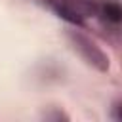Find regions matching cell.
<instances>
[{
    "label": "cell",
    "instance_id": "2",
    "mask_svg": "<svg viewBox=\"0 0 122 122\" xmlns=\"http://www.w3.org/2000/svg\"><path fill=\"white\" fill-rule=\"evenodd\" d=\"M61 19L82 25L84 19L97 15V0H44Z\"/></svg>",
    "mask_w": 122,
    "mask_h": 122
},
{
    "label": "cell",
    "instance_id": "1",
    "mask_svg": "<svg viewBox=\"0 0 122 122\" xmlns=\"http://www.w3.org/2000/svg\"><path fill=\"white\" fill-rule=\"evenodd\" d=\"M67 38H69V42H71V46H72V50L82 57V61H86L90 67H93L95 71H99V72H107L109 71V55L90 38V36H86L84 32H80V30H67Z\"/></svg>",
    "mask_w": 122,
    "mask_h": 122
},
{
    "label": "cell",
    "instance_id": "4",
    "mask_svg": "<svg viewBox=\"0 0 122 122\" xmlns=\"http://www.w3.org/2000/svg\"><path fill=\"white\" fill-rule=\"evenodd\" d=\"M112 118L118 120V122H122V101L112 107Z\"/></svg>",
    "mask_w": 122,
    "mask_h": 122
},
{
    "label": "cell",
    "instance_id": "3",
    "mask_svg": "<svg viewBox=\"0 0 122 122\" xmlns=\"http://www.w3.org/2000/svg\"><path fill=\"white\" fill-rule=\"evenodd\" d=\"M97 17H101L107 23L120 25L122 23V4L116 2V0L97 2Z\"/></svg>",
    "mask_w": 122,
    "mask_h": 122
}]
</instances>
